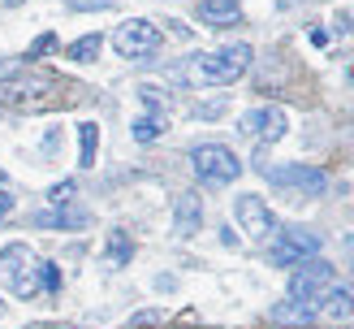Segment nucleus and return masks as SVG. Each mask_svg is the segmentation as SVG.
<instances>
[{
	"label": "nucleus",
	"mask_w": 354,
	"mask_h": 329,
	"mask_svg": "<svg viewBox=\"0 0 354 329\" xmlns=\"http://www.w3.org/2000/svg\"><path fill=\"white\" fill-rule=\"evenodd\" d=\"M190 165H194V173H199L203 186H229L242 173V161L225 143H199L190 152Z\"/></svg>",
	"instance_id": "nucleus-3"
},
{
	"label": "nucleus",
	"mask_w": 354,
	"mask_h": 329,
	"mask_svg": "<svg viewBox=\"0 0 354 329\" xmlns=\"http://www.w3.org/2000/svg\"><path fill=\"white\" fill-rule=\"evenodd\" d=\"M130 238H126V230H113V238H109V260H113V265H126V260H130Z\"/></svg>",
	"instance_id": "nucleus-19"
},
{
	"label": "nucleus",
	"mask_w": 354,
	"mask_h": 329,
	"mask_svg": "<svg viewBox=\"0 0 354 329\" xmlns=\"http://www.w3.org/2000/svg\"><path fill=\"white\" fill-rule=\"evenodd\" d=\"M199 22H207V26H238L242 9H238V0H199Z\"/></svg>",
	"instance_id": "nucleus-13"
},
{
	"label": "nucleus",
	"mask_w": 354,
	"mask_h": 329,
	"mask_svg": "<svg viewBox=\"0 0 354 329\" xmlns=\"http://www.w3.org/2000/svg\"><path fill=\"white\" fill-rule=\"evenodd\" d=\"M35 225H52V230H86L91 225V213H82V208H69V204H52V213H39Z\"/></svg>",
	"instance_id": "nucleus-12"
},
{
	"label": "nucleus",
	"mask_w": 354,
	"mask_h": 329,
	"mask_svg": "<svg viewBox=\"0 0 354 329\" xmlns=\"http://www.w3.org/2000/svg\"><path fill=\"white\" fill-rule=\"evenodd\" d=\"M0 286H9L17 299H35L39 294V265H35L30 247L13 242V247L0 251Z\"/></svg>",
	"instance_id": "nucleus-2"
},
{
	"label": "nucleus",
	"mask_w": 354,
	"mask_h": 329,
	"mask_svg": "<svg viewBox=\"0 0 354 329\" xmlns=\"http://www.w3.org/2000/svg\"><path fill=\"white\" fill-rule=\"evenodd\" d=\"M263 178L290 195H324L328 190V173L315 165H263Z\"/></svg>",
	"instance_id": "nucleus-4"
},
{
	"label": "nucleus",
	"mask_w": 354,
	"mask_h": 329,
	"mask_svg": "<svg viewBox=\"0 0 354 329\" xmlns=\"http://www.w3.org/2000/svg\"><path fill=\"white\" fill-rule=\"evenodd\" d=\"M315 251H320V234H315V230H281L277 242H272V251H268V260L281 265V269H290V265L311 260Z\"/></svg>",
	"instance_id": "nucleus-7"
},
{
	"label": "nucleus",
	"mask_w": 354,
	"mask_h": 329,
	"mask_svg": "<svg viewBox=\"0 0 354 329\" xmlns=\"http://www.w3.org/2000/svg\"><path fill=\"white\" fill-rule=\"evenodd\" d=\"M160 134H165V117H160V109H156V113H143V117L134 121V139H138V143H151V139H160Z\"/></svg>",
	"instance_id": "nucleus-17"
},
{
	"label": "nucleus",
	"mask_w": 354,
	"mask_h": 329,
	"mask_svg": "<svg viewBox=\"0 0 354 329\" xmlns=\"http://www.w3.org/2000/svg\"><path fill=\"white\" fill-rule=\"evenodd\" d=\"M39 286L44 290H57L61 286V269L57 265H39Z\"/></svg>",
	"instance_id": "nucleus-21"
},
{
	"label": "nucleus",
	"mask_w": 354,
	"mask_h": 329,
	"mask_svg": "<svg viewBox=\"0 0 354 329\" xmlns=\"http://www.w3.org/2000/svg\"><path fill=\"white\" fill-rule=\"evenodd\" d=\"M324 286H333V265H324V260H303L298 265V273L290 277V294H298V299H311V294H320Z\"/></svg>",
	"instance_id": "nucleus-9"
},
{
	"label": "nucleus",
	"mask_w": 354,
	"mask_h": 329,
	"mask_svg": "<svg viewBox=\"0 0 354 329\" xmlns=\"http://www.w3.org/2000/svg\"><path fill=\"white\" fill-rule=\"evenodd\" d=\"M242 134L251 139H263V143H277V139H286V113L281 109H255L242 117Z\"/></svg>",
	"instance_id": "nucleus-10"
},
{
	"label": "nucleus",
	"mask_w": 354,
	"mask_h": 329,
	"mask_svg": "<svg viewBox=\"0 0 354 329\" xmlns=\"http://www.w3.org/2000/svg\"><path fill=\"white\" fill-rule=\"evenodd\" d=\"M9 208H13V195H9L5 186H0V217H9Z\"/></svg>",
	"instance_id": "nucleus-24"
},
{
	"label": "nucleus",
	"mask_w": 354,
	"mask_h": 329,
	"mask_svg": "<svg viewBox=\"0 0 354 329\" xmlns=\"http://www.w3.org/2000/svg\"><path fill=\"white\" fill-rule=\"evenodd\" d=\"M0 104L9 109H22V113H39L57 104V87L48 78H17V82H0Z\"/></svg>",
	"instance_id": "nucleus-5"
},
{
	"label": "nucleus",
	"mask_w": 354,
	"mask_h": 329,
	"mask_svg": "<svg viewBox=\"0 0 354 329\" xmlns=\"http://www.w3.org/2000/svg\"><path fill=\"white\" fill-rule=\"evenodd\" d=\"M315 317H320V294H311V299H298V294H294L290 303H277L272 308V321L277 325H307Z\"/></svg>",
	"instance_id": "nucleus-11"
},
{
	"label": "nucleus",
	"mask_w": 354,
	"mask_h": 329,
	"mask_svg": "<svg viewBox=\"0 0 354 329\" xmlns=\"http://www.w3.org/2000/svg\"><path fill=\"white\" fill-rule=\"evenodd\" d=\"M5 5H22V0H5Z\"/></svg>",
	"instance_id": "nucleus-25"
},
{
	"label": "nucleus",
	"mask_w": 354,
	"mask_h": 329,
	"mask_svg": "<svg viewBox=\"0 0 354 329\" xmlns=\"http://www.w3.org/2000/svg\"><path fill=\"white\" fill-rule=\"evenodd\" d=\"M320 312L328 321H350L354 317V294L342 290V286H324L320 290Z\"/></svg>",
	"instance_id": "nucleus-14"
},
{
	"label": "nucleus",
	"mask_w": 354,
	"mask_h": 329,
	"mask_svg": "<svg viewBox=\"0 0 354 329\" xmlns=\"http://www.w3.org/2000/svg\"><path fill=\"white\" fill-rule=\"evenodd\" d=\"M113 48H117V57L147 61V57L160 52V30H156L151 22H143V17H134V22H121L113 30Z\"/></svg>",
	"instance_id": "nucleus-6"
},
{
	"label": "nucleus",
	"mask_w": 354,
	"mask_h": 329,
	"mask_svg": "<svg viewBox=\"0 0 354 329\" xmlns=\"http://www.w3.org/2000/svg\"><path fill=\"white\" fill-rule=\"evenodd\" d=\"M246 65H251V44H229L194 57V78L207 87H225V82H238L246 74Z\"/></svg>",
	"instance_id": "nucleus-1"
},
{
	"label": "nucleus",
	"mask_w": 354,
	"mask_h": 329,
	"mask_svg": "<svg viewBox=\"0 0 354 329\" xmlns=\"http://www.w3.org/2000/svg\"><path fill=\"white\" fill-rule=\"evenodd\" d=\"M17 74V57H0V78H9Z\"/></svg>",
	"instance_id": "nucleus-23"
},
{
	"label": "nucleus",
	"mask_w": 354,
	"mask_h": 329,
	"mask_svg": "<svg viewBox=\"0 0 354 329\" xmlns=\"http://www.w3.org/2000/svg\"><path fill=\"white\" fill-rule=\"evenodd\" d=\"M350 78H354V65H350Z\"/></svg>",
	"instance_id": "nucleus-27"
},
{
	"label": "nucleus",
	"mask_w": 354,
	"mask_h": 329,
	"mask_svg": "<svg viewBox=\"0 0 354 329\" xmlns=\"http://www.w3.org/2000/svg\"><path fill=\"white\" fill-rule=\"evenodd\" d=\"M199 221H203V208H199V199H194V195H182V199H177V234H194V230H199Z\"/></svg>",
	"instance_id": "nucleus-16"
},
{
	"label": "nucleus",
	"mask_w": 354,
	"mask_h": 329,
	"mask_svg": "<svg viewBox=\"0 0 354 329\" xmlns=\"http://www.w3.org/2000/svg\"><path fill=\"white\" fill-rule=\"evenodd\" d=\"M95 152H100V126H95V121H82V126H78V165L91 169Z\"/></svg>",
	"instance_id": "nucleus-15"
},
{
	"label": "nucleus",
	"mask_w": 354,
	"mask_h": 329,
	"mask_svg": "<svg viewBox=\"0 0 354 329\" xmlns=\"http://www.w3.org/2000/svg\"><path fill=\"white\" fill-rule=\"evenodd\" d=\"M74 190H78V186L65 178V182H57V186L48 190V199H52V204H69V199H74Z\"/></svg>",
	"instance_id": "nucleus-20"
},
{
	"label": "nucleus",
	"mask_w": 354,
	"mask_h": 329,
	"mask_svg": "<svg viewBox=\"0 0 354 329\" xmlns=\"http://www.w3.org/2000/svg\"><path fill=\"white\" fill-rule=\"evenodd\" d=\"M100 48H104V39H100V35H82L78 44H69V52H65V57L86 65V61H95V57H100Z\"/></svg>",
	"instance_id": "nucleus-18"
},
{
	"label": "nucleus",
	"mask_w": 354,
	"mask_h": 329,
	"mask_svg": "<svg viewBox=\"0 0 354 329\" xmlns=\"http://www.w3.org/2000/svg\"><path fill=\"white\" fill-rule=\"evenodd\" d=\"M57 48V35H39V39H35V48H30V57H39V52H52Z\"/></svg>",
	"instance_id": "nucleus-22"
},
{
	"label": "nucleus",
	"mask_w": 354,
	"mask_h": 329,
	"mask_svg": "<svg viewBox=\"0 0 354 329\" xmlns=\"http://www.w3.org/2000/svg\"><path fill=\"white\" fill-rule=\"evenodd\" d=\"M234 213H238V225L246 230V238H255V242L272 238V230H277V217H272V208L263 204L259 195H238Z\"/></svg>",
	"instance_id": "nucleus-8"
},
{
	"label": "nucleus",
	"mask_w": 354,
	"mask_h": 329,
	"mask_svg": "<svg viewBox=\"0 0 354 329\" xmlns=\"http://www.w3.org/2000/svg\"><path fill=\"white\" fill-rule=\"evenodd\" d=\"M0 317H5V303H0Z\"/></svg>",
	"instance_id": "nucleus-26"
}]
</instances>
